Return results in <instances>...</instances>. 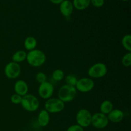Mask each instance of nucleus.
Returning a JSON list of instances; mask_svg holds the SVG:
<instances>
[{
	"instance_id": "29",
	"label": "nucleus",
	"mask_w": 131,
	"mask_h": 131,
	"mask_svg": "<svg viewBox=\"0 0 131 131\" xmlns=\"http://www.w3.org/2000/svg\"><path fill=\"white\" fill-rule=\"evenodd\" d=\"M33 131H40V130H33Z\"/></svg>"
},
{
	"instance_id": "24",
	"label": "nucleus",
	"mask_w": 131,
	"mask_h": 131,
	"mask_svg": "<svg viewBox=\"0 0 131 131\" xmlns=\"http://www.w3.org/2000/svg\"><path fill=\"white\" fill-rule=\"evenodd\" d=\"M22 99L23 97L17 94V93H14L11 96V98H10V101H11L12 103L14 104L17 105V104H20L22 101Z\"/></svg>"
},
{
	"instance_id": "10",
	"label": "nucleus",
	"mask_w": 131,
	"mask_h": 131,
	"mask_svg": "<svg viewBox=\"0 0 131 131\" xmlns=\"http://www.w3.org/2000/svg\"><path fill=\"white\" fill-rule=\"evenodd\" d=\"M54 88L53 84L50 82L46 81L42 84H40L38 89V93L40 98L47 100L51 98L54 93Z\"/></svg>"
},
{
	"instance_id": "8",
	"label": "nucleus",
	"mask_w": 131,
	"mask_h": 131,
	"mask_svg": "<svg viewBox=\"0 0 131 131\" xmlns=\"http://www.w3.org/2000/svg\"><path fill=\"white\" fill-rule=\"evenodd\" d=\"M109 120L106 115L101 112L96 113L92 116L91 125L98 129H102L106 128L109 124Z\"/></svg>"
},
{
	"instance_id": "6",
	"label": "nucleus",
	"mask_w": 131,
	"mask_h": 131,
	"mask_svg": "<svg viewBox=\"0 0 131 131\" xmlns=\"http://www.w3.org/2000/svg\"><path fill=\"white\" fill-rule=\"evenodd\" d=\"M92 115L89 110L86 109H81L78 111L75 116L77 124L83 128L88 127L91 125Z\"/></svg>"
},
{
	"instance_id": "23",
	"label": "nucleus",
	"mask_w": 131,
	"mask_h": 131,
	"mask_svg": "<svg viewBox=\"0 0 131 131\" xmlns=\"http://www.w3.org/2000/svg\"><path fill=\"white\" fill-rule=\"evenodd\" d=\"M35 79L37 83H39V84H42V83L47 81V75L44 72H39L36 74Z\"/></svg>"
},
{
	"instance_id": "7",
	"label": "nucleus",
	"mask_w": 131,
	"mask_h": 131,
	"mask_svg": "<svg viewBox=\"0 0 131 131\" xmlns=\"http://www.w3.org/2000/svg\"><path fill=\"white\" fill-rule=\"evenodd\" d=\"M4 73L5 76L8 79H16L21 73V67L19 63H17L14 61H10L5 65Z\"/></svg>"
},
{
	"instance_id": "4",
	"label": "nucleus",
	"mask_w": 131,
	"mask_h": 131,
	"mask_svg": "<svg viewBox=\"0 0 131 131\" xmlns=\"http://www.w3.org/2000/svg\"><path fill=\"white\" fill-rule=\"evenodd\" d=\"M107 73V67L104 63H96L92 65L88 70V75L90 78L100 79L106 76Z\"/></svg>"
},
{
	"instance_id": "2",
	"label": "nucleus",
	"mask_w": 131,
	"mask_h": 131,
	"mask_svg": "<svg viewBox=\"0 0 131 131\" xmlns=\"http://www.w3.org/2000/svg\"><path fill=\"white\" fill-rule=\"evenodd\" d=\"M77 90L75 86L64 84L59 89L58 92V98L64 103L70 102L75 98Z\"/></svg>"
},
{
	"instance_id": "12",
	"label": "nucleus",
	"mask_w": 131,
	"mask_h": 131,
	"mask_svg": "<svg viewBox=\"0 0 131 131\" xmlns=\"http://www.w3.org/2000/svg\"><path fill=\"white\" fill-rule=\"evenodd\" d=\"M14 90L15 93H17V94L23 97L28 94L29 87L25 81L20 79V80L17 81L15 83L14 86Z\"/></svg>"
},
{
	"instance_id": "5",
	"label": "nucleus",
	"mask_w": 131,
	"mask_h": 131,
	"mask_svg": "<svg viewBox=\"0 0 131 131\" xmlns=\"http://www.w3.org/2000/svg\"><path fill=\"white\" fill-rule=\"evenodd\" d=\"M44 107L49 113H58L65 109V103L58 98H50L46 101Z\"/></svg>"
},
{
	"instance_id": "26",
	"label": "nucleus",
	"mask_w": 131,
	"mask_h": 131,
	"mask_svg": "<svg viewBox=\"0 0 131 131\" xmlns=\"http://www.w3.org/2000/svg\"><path fill=\"white\" fill-rule=\"evenodd\" d=\"M67 131H84V128L78 124H74L69 126L67 129Z\"/></svg>"
},
{
	"instance_id": "14",
	"label": "nucleus",
	"mask_w": 131,
	"mask_h": 131,
	"mask_svg": "<svg viewBox=\"0 0 131 131\" xmlns=\"http://www.w3.org/2000/svg\"><path fill=\"white\" fill-rule=\"evenodd\" d=\"M37 122L39 126L45 127L47 126L50 122V115L46 110H42L39 112L37 117Z\"/></svg>"
},
{
	"instance_id": "22",
	"label": "nucleus",
	"mask_w": 131,
	"mask_h": 131,
	"mask_svg": "<svg viewBox=\"0 0 131 131\" xmlns=\"http://www.w3.org/2000/svg\"><path fill=\"white\" fill-rule=\"evenodd\" d=\"M65 83L66 84L68 85L72 86H75L77 82H78V78L74 75H68L67 76L65 77Z\"/></svg>"
},
{
	"instance_id": "20",
	"label": "nucleus",
	"mask_w": 131,
	"mask_h": 131,
	"mask_svg": "<svg viewBox=\"0 0 131 131\" xmlns=\"http://www.w3.org/2000/svg\"><path fill=\"white\" fill-rule=\"evenodd\" d=\"M52 78L56 81H61L65 78V73L61 69H56L52 72Z\"/></svg>"
},
{
	"instance_id": "1",
	"label": "nucleus",
	"mask_w": 131,
	"mask_h": 131,
	"mask_svg": "<svg viewBox=\"0 0 131 131\" xmlns=\"http://www.w3.org/2000/svg\"><path fill=\"white\" fill-rule=\"evenodd\" d=\"M26 60L30 66L33 67H40L46 62V54L41 50L35 49L32 51H28Z\"/></svg>"
},
{
	"instance_id": "19",
	"label": "nucleus",
	"mask_w": 131,
	"mask_h": 131,
	"mask_svg": "<svg viewBox=\"0 0 131 131\" xmlns=\"http://www.w3.org/2000/svg\"><path fill=\"white\" fill-rule=\"evenodd\" d=\"M122 44L126 51L131 52V35L130 34L125 35L123 37L122 39Z\"/></svg>"
},
{
	"instance_id": "18",
	"label": "nucleus",
	"mask_w": 131,
	"mask_h": 131,
	"mask_svg": "<svg viewBox=\"0 0 131 131\" xmlns=\"http://www.w3.org/2000/svg\"><path fill=\"white\" fill-rule=\"evenodd\" d=\"M113 110V104L109 100L104 101L100 106V111L101 113L107 115Z\"/></svg>"
},
{
	"instance_id": "17",
	"label": "nucleus",
	"mask_w": 131,
	"mask_h": 131,
	"mask_svg": "<svg viewBox=\"0 0 131 131\" xmlns=\"http://www.w3.org/2000/svg\"><path fill=\"white\" fill-rule=\"evenodd\" d=\"M27 53L26 51L23 50H19L14 53V54L12 56V60L14 62L19 63L23 62L26 60Z\"/></svg>"
},
{
	"instance_id": "25",
	"label": "nucleus",
	"mask_w": 131,
	"mask_h": 131,
	"mask_svg": "<svg viewBox=\"0 0 131 131\" xmlns=\"http://www.w3.org/2000/svg\"><path fill=\"white\" fill-rule=\"evenodd\" d=\"M104 0H90V4L95 8L102 7L104 5Z\"/></svg>"
},
{
	"instance_id": "13",
	"label": "nucleus",
	"mask_w": 131,
	"mask_h": 131,
	"mask_svg": "<svg viewBox=\"0 0 131 131\" xmlns=\"http://www.w3.org/2000/svg\"><path fill=\"white\" fill-rule=\"evenodd\" d=\"M109 122L112 123H119L124 119V113L121 110L113 109L111 112L107 115Z\"/></svg>"
},
{
	"instance_id": "9",
	"label": "nucleus",
	"mask_w": 131,
	"mask_h": 131,
	"mask_svg": "<svg viewBox=\"0 0 131 131\" xmlns=\"http://www.w3.org/2000/svg\"><path fill=\"white\" fill-rule=\"evenodd\" d=\"M95 86V82L90 78H83L78 79L75 88L77 91L81 93H88L91 92Z\"/></svg>"
},
{
	"instance_id": "21",
	"label": "nucleus",
	"mask_w": 131,
	"mask_h": 131,
	"mask_svg": "<svg viewBox=\"0 0 131 131\" xmlns=\"http://www.w3.org/2000/svg\"><path fill=\"white\" fill-rule=\"evenodd\" d=\"M122 63L125 67H129L131 65V52H128L122 58Z\"/></svg>"
},
{
	"instance_id": "3",
	"label": "nucleus",
	"mask_w": 131,
	"mask_h": 131,
	"mask_svg": "<svg viewBox=\"0 0 131 131\" xmlns=\"http://www.w3.org/2000/svg\"><path fill=\"white\" fill-rule=\"evenodd\" d=\"M20 105L26 111L34 112L39 108L40 102L38 98L33 95L26 94L23 97Z\"/></svg>"
},
{
	"instance_id": "16",
	"label": "nucleus",
	"mask_w": 131,
	"mask_h": 131,
	"mask_svg": "<svg viewBox=\"0 0 131 131\" xmlns=\"http://www.w3.org/2000/svg\"><path fill=\"white\" fill-rule=\"evenodd\" d=\"M73 6L78 10H84L90 5V0H73Z\"/></svg>"
},
{
	"instance_id": "27",
	"label": "nucleus",
	"mask_w": 131,
	"mask_h": 131,
	"mask_svg": "<svg viewBox=\"0 0 131 131\" xmlns=\"http://www.w3.org/2000/svg\"><path fill=\"white\" fill-rule=\"evenodd\" d=\"M49 1L52 3L54 4V5H60L64 0H49Z\"/></svg>"
},
{
	"instance_id": "28",
	"label": "nucleus",
	"mask_w": 131,
	"mask_h": 131,
	"mask_svg": "<svg viewBox=\"0 0 131 131\" xmlns=\"http://www.w3.org/2000/svg\"><path fill=\"white\" fill-rule=\"evenodd\" d=\"M122 1H128L129 0H122Z\"/></svg>"
},
{
	"instance_id": "15",
	"label": "nucleus",
	"mask_w": 131,
	"mask_h": 131,
	"mask_svg": "<svg viewBox=\"0 0 131 131\" xmlns=\"http://www.w3.org/2000/svg\"><path fill=\"white\" fill-rule=\"evenodd\" d=\"M37 46V40L34 37L29 36L26 37L24 41V46L25 49L30 51L36 49Z\"/></svg>"
},
{
	"instance_id": "11",
	"label": "nucleus",
	"mask_w": 131,
	"mask_h": 131,
	"mask_svg": "<svg viewBox=\"0 0 131 131\" xmlns=\"http://www.w3.org/2000/svg\"><path fill=\"white\" fill-rule=\"evenodd\" d=\"M74 6L70 0H64L60 4V11L65 17H69L74 11Z\"/></svg>"
}]
</instances>
